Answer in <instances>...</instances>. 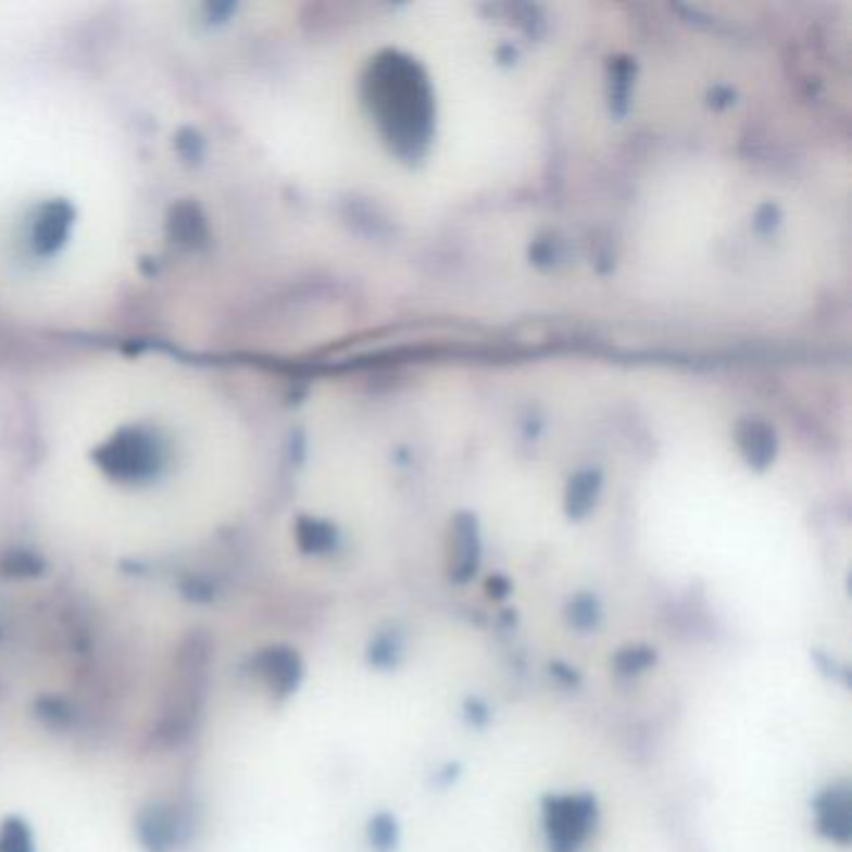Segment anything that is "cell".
I'll return each mask as SVG.
<instances>
[{"label": "cell", "instance_id": "52a82bcc", "mask_svg": "<svg viewBox=\"0 0 852 852\" xmlns=\"http://www.w3.org/2000/svg\"><path fill=\"white\" fill-rule=\"evenodd\" d=\"M655 660H657L655 648H650V646H630V648H623L621 653L615 655L613 665H615L617 673L628 675V678H630V675H640V673H646L648 667H653Z\"/></svg>", "mask_w": 852, "mask_h": 852}, {"label": "cell", "instance_id": "277c9868", "mask_svg": "<svg viewBox=\"0 0 852 852\" xmlns=\"http://www.w3.org/2000/svg\"><path fill=\"white\" fill-rule=\"evenodd\" d=\"M815 823L825 838L850 845L852 840V792L850 782H835L815 798Z\"/></svg>", "mask_w": 852, "mask_h": 852}, {"label": "cell", "instance_id": "3957f363", "mask_svg": "<svg viewBox=\"0 0 852 852\" xmlns=\"http://www.w3.org/2000/svg\"><path fill=\"white\" fill-rule=\"evenodd\" d=\"M253 673L261 678L275 698H286L303 680V660L292 648H263L253 657Z\"/></svg>", "mask_w": 852, "mask_h": 852}, {"label": "cell", "instance_id": "6da1fadb", "mask_svg": "<svg viewBox=\"0 0 852 852\" xmlns=\"http://www.w3.org/2000/svg\"><path fill=\"white\" fill-rule=\"evenodd\" d=\"M208 660H211V642L205 635H188L178 650V665L168 692L165 713L158 723V738L175 746L186 740L198 721V707L203 700Z\"/></svg>", "mask_w": 852, "mask_h": 852}, {"label": "cell", "instance_id": "5b68a950", "mask_svg": "<svg viewBox=\"0 0 852 852\" xmlns=\"http://www.w3.org/2000/svg\"><path fill=\"white\" fill-rule=\"evenodd\" d=\"M171 805H148L138 815V838L148 852H171L180 842L183 820Z\"/></svg>", "mask_w": 852, "mask_h": 852}, {"label": "cell", "instance_id": "8fae6325", "mask_svg": "<svg viewBox=\"0 0 852 852\" xmlns=\"http://www.w3.org/2000/svg\"><path fill=\"white\" fill-rule=\"evenodd\" d=\"M40 713H43L48 721H55V723H65L68 721V707H65L63 700H40Z\"/></svg>", "mask_w": 852, "mask_h": 852}, {"label": "cell", "instance_id": "8992f818", "mask_svg": "<svg viewBox=\"0 0 852 852\" xmlns=\"http://www.w3.org/2000/svg\"><path fill=\"white\" fill-rule=\"evenodd\" d=\"M398 820L390 813H378L367 825V842L375 852H392L398 848Z\"/></svg>", "mask_w": 852, "mask_h": 852}, {"label": "cell", "instance_id": "30bf717a", "mask_svg": "<svg viewBox=\"0 0 852 852\" xmlns=\"http://www.w3.org/2000/svg\"><path fill=\"white\" fill-rule=\"evenodd\" d=\"M600 615H603V610H600L598 598L592 596H578L571 603V607H567V621H571V625H575L578 630L598 628Z\"/></svg>", "mask_w": 852, "mask_h": 852}, {"label": "cell", "instance_id": "9c48e42d", "mask_svg": "<svg viewBox=\"0 0 852 852\" xmlns=\"http://www.w3.org/2000/svg\"><path fill=\"white\" fill-rule=\"evenodd\" d=\"M0 852H33V838L28 825L18 817H8L0 825Z\"/></svg>", "mask_w": 852, "mask_h": 852}, {"label": "cell", "instance_id": "7a4b0ae2", "mask_svg": "<svg viewBox=\"0 0 852 852\" xmlns=\"http://www.w3.org/2000/svg\"><path fill=\"white\" fill-rule=\"evenodd\" d=\"M598 817L592 795H548L542 803V825L550 852H580Z\"/></svg>", "mask_w": 852, "mask_h": 852}, {"label": "cell", "instance_id": "ba28073f", "mask_svg": "<svg viewBox=\"0 0 852 852\" xmlns=\"http://www.w3.org/2000/svg\"><path fill=\"white\" fill-rule=\"evenodd\" d=\"M400 653H403V642H400L398 632H380L378 638L371 642V650H367V660L375 667H396Z\"/></svg>", "mask_w": 852, "mask_h": 852}]
</instances>
